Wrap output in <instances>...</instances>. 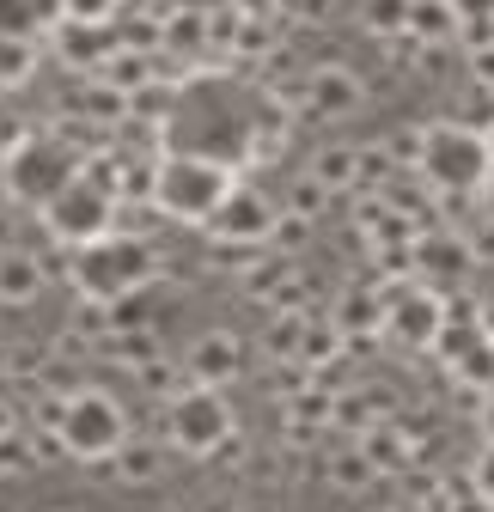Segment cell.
<instances>
[{
    "label": "cell",
    "instance_id": "obj_16",
    "mask_svg": "<svg viewBox=\"0 0 494 512\" xmlns=\"http://www.w3.org/2000/svg\"><path fill=\"white\" fill-rule=\"evenodd\" d=\"M37 74V43H19V37H0V92H13Z\"/></svg>",
    "mask_w": 494,
    "mask_h": 512
},
{
    "label": "cell",
    "instance_id": "obj_29",
    "mask_svg": "<svg viewBox=\"0 0 494 512\" xmlns=\"http://www.w3.org/2000/svg\"><path fill=\"white\" fill-rule=\"evenodd\" d=\"M476 415H482V439L494 445V391H482V409H476Z\"/></svg>",
    "mask_w": 494,
    "mask_h": 512
},
{
    "label": "cell",
    "instance_id": "obj_6",
    "mask_svg": "<svg viewBox=\"0 0 494 512\" xmlns=\"http://www.w3.org/2000/svg\"><path fill=\"white\" fill-rule=\"evenodd\" d=\"M80 171L86 165L68 147V135H19L7 147V189H13L19 202H31V208H43L55 189H68Z\"/></svg>",
    "mask_w": 494,
    "mask_h": 512
},
{
    "label": "cell",
    "instance_id": "obj_21",
    "mask_svg": "<svg viewBox=\"0 0 494 512\" xmlns=\"http://www.w3.org/2000/svg\"><path fill=\"white\" fill-rule=\"evenodd\" d=\"M299 354L312 360V366H330V354H342V330H330V324H305V330H299Z\"/></svg>",
    "mask_w": 494,
    "mask_h": 512
},
{
    "label": "cell",
    "instance_id": "obj_5",
    "mask_svg": "<svg viewBox=\"0 0 494 512\" xmlns=\"http://www.w3.org/2000/svg\"><path fill=\"white\" fill-rule=\"evenodd\" d=\"M43 415L55 421L61 452L80 458V464H110L122 445H129V415H122V403L110 391H98V384H80V391H68Z\"/></svg>",
    "mask_w": 494,
    "mask_h": 512
},
{
    "label": "cell",
    "instance_id": "obj_15",
    "mask_svg": "<svg viewBox=\"0 0 494 512\" xmlns=\"http://www.w3.org/2000/svg\"><path fill=\"white\" fill-rule=\"evenodd\" d=\"M305 177L324 183V189H348V183L360 177V153H354V147H324L312 165H305Z\"/></svg>",
    "mask_w": 494,
    "mask_h": 512
},
{
    "label": "cell",
    "instance_id": "obj_12",
    "mask_svg": "<svg viewBox=\"0 0 494 512\" xmlns=\"http://www.w3.org/2000/svg\"><path fill=\"white\" fill-rule=\"evenodd\" d=\"M366 104V86H360V74L354 68H312V80H305V110H312L318 122H342V116H354Z\"/></svg>",
    "mask_w": 494,
    "mask_h": 512
},
{
    "label": "cell",
    "instance_id": "obj_7",
    "mask_svg": "<svg viewBox=\"0 0 494 512\" xmlns=\"http://www.w3.org/2000/svg\"><path fill=\"white\" fill-rule=\"evenodd\" d=\"M43 226H49V238L86 250V244H98L104 232H116V196H110L92 171H80L68 189H55V196L43 202Z\"/></svg>",
    "mask_w": 494,
    "mask_h": 512
},
{
    "label": "cell",
    "instance_id": "obj_19",
    "mask_svg": "<svg viewBox=\"0 0 494 512\" xmlns=\"http://www.w3.org/2000/svg\"><path fill=\"white\" fill-rule=\"evenodd\" d=\"M409 31H415V37H452L458 19H452L446 0H409Z\"/></svg>",
    "mask_w": 494,
    "mask_h": 512
},
{
    "label": "cell",
    "instance_id": "obj_28",
    "mask_svg": "<svg viewBox=\"0 0 494 512\" xmlns=\"http://www.w3.org/2000/svg\"><path fill=\"white\" fill-rule=\"evenodd\" d=\"M470 494L482 506H494V445H482V458H476V476H470Z\"/></svg>",
    "mask_w": 494,
    "mask_h": 512
},
{
    "label": "cell",
    "instance_id": "obj_8",
    "mask_svg": "<svg viewBox=\"0 0 494 512\" xmlns=\"http://www.w3.org/2000/svg\"><path fill=\"white\" fill-rule=\"evenodd\" d=\"M165 439L183 458H214L232 439V403L226 391H202V384H183V391L165 403Z\"/></svg>",
    "mask_w": 494,
    "mask_h": 512
},
{
    "label": "cell",
    "instance_id": "obj_1",
    "mask_svg": "<svg viewBox=\"0 0 494 512\" xmlns=\"http://www.w3.org/2000/svg\"><path fill=\"white\" fill-rule=\"evenodd\" d=\"M257 104L232 74H196L165 104V153L244 171L257 159Z\"/></svg>",
    "mask_w": 494,
    "mask_h": 512
},
{
    "label": "cell",
    "instance_id": "obj_22",
    "mask_svg": "<svg viewBox=\"0 0 494 512\" xmlns=\"http://www.w3.org/2000/svg\"><path fill=\"white\" fill-rule=\"evenodd\" d=\"M110 476H116V482H129V488L147 482V476H153V452H147V445H122V452L110 458Z\"/></svg>",
    "mask_w": 494,
    "mask_h": 512
},
{
    "label": "cell",
    "instance_id": "obj_2",
    "mask_svg": "<svg viewBox=\"0 0 494 512\" xmlns=\"http://www.w3.org/2000/svg\"><path fill=\"white\" fill-rule=\"evenodd\" d=\"M409 159H415V177L440 196H476L488 183L494 159H488V135L470 122H427L421 135L409 141Z\"/></svg>",
    "mask_w": 494,
    "mask_h": 512
},
{
    "label": "cell",
    "instance_id": "obj_11",
    "mask_svg": "<svg viewBox=\"0 0 494 512\" xmlns=\"http://www.w3.org/2000/svg\"><path fill=\"white\" fill-rule=\"evenodd\" d=\"M232 378H244V348L232 330H208L190 342L183 354V384H202V391H226Z\"/></svg>",
    "mask_w": 494,
    "mask_h": 512
},
{
    "label": "cell",
    "instance_id": "obj_10",
    "mask_svg": "<svg viewBox=\"0 0 494 512\" xmlns=\"http://www.w3.org/2000/svg\"><path fill=\"white\" fill-rule=\"evenodd\" d=\"M440 324H446V299L427 287V281H409L403 293L385 299V330L397 342H409V348H434Z\"/></svg>",
    "mask_w": 494,
    "mask_h": 512
},
{
    "label": "cell",
    "instance_id": "obj_4",
    "mask_svg": "<svg viewBox=\"0 0 494 512\" xmlns=\"http://www.w3.org/2000/svg\"><path fill=\"white\" fill-rule=\"evenodd\" d=\"M232 183H238V171H226V165L159 153V159H153V171H147V202H153L165 220L208 226V220H214V208L232 196Z\"/></svg>",
    "mask_w": 494,
    "mask_h": 512
},
{
    "label": "cell",
    "instance_id": "obj_14",
    "mask_svg": "<svg viewBox=\"0 0 494 512\" xmlns=\"http://www.w3.org/2000/svg\"><path fill=\"white\" fill-rule=\"evenodd\" d=\"M61 0H0V37H19L37 43L43 31H61Z\"/></svg>",
    "mask_w": 494,
    "mask_h": 512
},
{
    "label": "cell",
    "instance_id": "obj_32",
    "mask_svg": "<svg viewBox=\"0 0 494 512\" xmlns=\"http://www.w3.org/2000/svg\"><path fill=\"white\" fill-rule=\"evenodd\" d=\"M446 512H494V506H482V500L470 494V500H458V506H446Z\"/></svg>",
    "mask_w": 494,
    "mask_h": 512
},
{
    "label": "cell",
    "instance_id": "obj_33",
    "mask_svg": "<svg viewBox=\"0 0 494 512\" xmlns=\"http://www.w3.org/2000/svg\"><path fill=\"white\" fill-rule=\"evenodd\" d=\"M488 159H494V122H488Z\"/></svg>",
    "mask_w": 494,
    "mask_h": 512
},
{
    "label": "cell",
    "instance_id": "obj_30",
    "mask_svg": "<svg viewBox=\"0 0 494 512\" xmlns=\"http://www.w3.org/2000/svg\"><path fill=\"white\" fill-rule=\"evenodd\" d=\"M7 433H19V415H13V403H7V397H0V439H7Z\"/></svg>",
    "mask_w": 494,
    "mask_h": 512
},
{
    "label": "cell",
    "instance_id": "obj_26",
    "mask_svg": "<svg viewBox=\"0 0 494 512\" xmlns=\"http://www.w3.org/2000/svg\"><path fill=\"white\" fill-rule=\"evenodd\" d=\"M470 80H476V92H488V98H494V37L470 49Z\"/></svg>",
    "mask_w": 494,
    "mask_h": 512
},
{
    "label": "cell",
    "instance_id": "obj_17",
    "mask_svg": "<svg viewBox=\"0 0 494 512\" xmlns=\"http://www.w3.org/2000/svg\"><path fill=\"white\" fill-rule=\"evenodd\" d=\"M360 25L373 37H403L409 31V0H360Z\"/></svg>",
    "mask_w": 494,
    "mask_h": 512
},
{
    "label": "cell",
    "instance_id": "obj_13",
    "mask_svg": "<svg viewBox=\"0 0 494 512\" xmlns=\"http://www.w3.org/2000/svg\"><path fill=\"white\" fill-rule=\"evenodd\" d=\"M49 287V269L37 250H0V305H37Z\"/></svg>",
    "mask_w": 494,
    "mask_h": 512
},
{
    "label": "cell",
    "instance_id": "obj_31",
    "mask_svg": "<svg viewBox=\"0 0 494 512\" xmlns=\"http://www.w3.org/2000/svg\"><path fill=\"white\" fill-rule=\"evenodd\" d=\"M476 196H482V214H488V226H494V171H488V183L476 189Z\"/></svg>",
    "mask_w": 494,
    "mask_h": 512
},
{
    "label": "cell",
    "instance_id": "obj_20",
    "mask_svg": "<svg viewBox=\"0 0 494 512\" xmlns=\"http://www.w3.org/2000/svg\"><path fill=\"white\" fill-rule=\"evenodd\" d=\"M324 196H330V189L324 183H312V177H293V189H287V220H299V226H312L318 214H324Z\"/></svg>",
    "mask_w": 494,
    "mask_h": 512
},
{
    "label": "cell",
    "instance_id": "obj_9",
    "mask_svg": "<svg viewBox=\"0 0 494 512\" xmlns=\"http://www.w3.org/2000/svg\"><path fill=\"white\" fill-rule=\"evenodd\" d=\"M275 226H281V208L263 196V189H251V183H232V196L208 220V232L226 238V244H269Z\"/></svg>",
    "mask_w": 494,
    "mask_h": 512
},
{
    "label": "cell",
    "instance_id": "obj_27",
    "mask_svg": "<svg viewBox=\"0 0 494 512\" xmlns=\"http://www.w3.org/2000/svg\"><path fill=\"white\" fill-rule=\"evenodd\" d=\"M366 482H373V464H366L360 452L336 458V488H366Z\"/></svg>",
    "mask_w": 494,
    "mask_h": 512
},
{
    "label": "cell",
    "instance_id": "obj_23",
    "mask_svg": "<svg viewBox=\"0 0 494 512\" xmlns=\"http://www.w3.org/2000/svg\"><path fill=\"white\" fill-rule=\"evenodd\" d=\"M135 378H141V384H147V391H159V397H165V403H171V397H177V391H183V384H177V366H165V360H147V366H141V372H135Z\"/></svg>",
    "mask_w": 494,
    "mask_h": 512
},
{
    "label": "cell",
    "instance_id": "obj_18",
    "mask_svg": "<svg viewBox=\"0 0 494 512\" xmlns=\"http://www.w3.org/2000/svg\"><path fill=\"white\" fill-rule=\"evenodd\" d=\"M336 317H342L336 330H373V324H385V299H379V293H360V287H354V293L336 305Z\"/></svg>",
    "mask_w": 494,
    "mask_h": 512
},
{
    "label": "cell",
    "instance_id": "obj_3",
    "mask_svg": "<svg viewBox=\"0 0 494 512\" xmlns=\"http://www.w3.org/2000/svg\"><path fill=\"white\" fill-rule=\"evenodd\" d=\"M74 281L98 311H110V305L135 299L141 287L159 281V250L147 238H135V232H104L98 244L74 250Z\"/></svg>",
    "mask_w": 494,
    "mask_h": 512
},
{
    "label": "cell",
    "instance_id": "obj_25",
    "mask_svg": "<svg viewBox=\"0 0 494 512\" xmlns=\"http://www.w3.org/2000/svg\"><path fill=\"white\" fill-rule=\"evenodd\" d=\"M19 470H31V445L25 433H7L0 439V476H19Z\"/></svg>",
    "mask_w": 494,
    "mask_h": 512
},
{
    "label": "cell",
    "instance_id": "obj_24",
    "mask_svg": "<svg viewBox=\"0 0 494 512\" xmlns=\"http://www.w3.org/2000/svg\"><path fill=\"white\" fill-rule=\"evenodd\" d=\"M299 330H305V317H275V330H269V354H275V360L299 354Z\"/></svg>",
    "mask_w": 494,
    "mask_h": 512
}]
</instances>
